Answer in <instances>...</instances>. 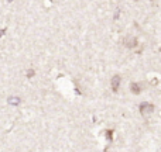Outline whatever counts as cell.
Returning a JSON list of instances; mask_svg holds the SVG:
<instances>
[{
	"instance_id": "cell-1",
	"label": "cell",
	"mask_w": 161,
	"mask_h": 152,
	"mask_svg": "<svg viewBox=\"0 0 161 152\" xmlns=\"http://www.w3.org/2000/svg\"><path fill=\"white\" fill-rule=\"evenodd\" d=\"M154 111V106L151 103H142L140 104V113L143 117H148Z\"/></svg>"
},
{
	"instance_id": "cell-2",
	"label": "cell",
	"mask_w": 161,
	"mask_h": 152,
	"mask_svg": "<svg viewBox=\"0 0 161 152\" xmlns=\"http://www.w3.org/2000/svg\"><path fill=\"white\" fill-rule=\"evenodd\" d=\"M120 83H122V76L120 75H114L113 77L110 79V86H112V90L116 93L120 87Z\"/></svg>"
},
{
	"instance_id": "cell-3",
	"label": "cell",
	"mask_w": 161,
	"mask_h": 152,
	"mask_svg": "<svg viewBox=\"0 0 161 152\" xmlns=\"http://www.w3.org/2000/svg\"><path fill=\"white\" fill-rule=\"evenodd\" d=\"M125 45L127 48H134L137 45V38H134V37H126L125 38Z\"/></svg>"
},
{
	"instance_id": "cell-4",
	"label": "cell",
	"mask_w": 161,
	"mask_h": 152,
	"mask_svg": "<svg viewBox=\"0 0 161 152\" xmlns=\"http://www.w3.org/2000/svg\"><path fill=\"white\" fill-rule=\"evenodd\" d=\"M7 103L11 106H19L20 103H21V100H20V97H16V96H11L7 99Z\"/></svg>"
},
{
	"instance_id": "cell-5",
	"label": "cell",
	"mask_w": 161,
	"mask_h": 152,
	"mask_svg": "<svg viewBox=\"0 0 161 152\" xmlns=\"http://www.w3.org/2000/svg\"><path fill=\"white\" fill-rule=\"evenodd\" d=\"M130 90L133 92L134 94H139L140 92H142V87H140V85H137V83H131V85H130Z\"/></svg>"
},
{
	"instance_id": "cell-6",
	"label": "cell",
	"mask_w": 161,
	"mask_h": 152,
	"mask_svg": "<svg viewBox=\"0 0 161 152\" xmlns=\"http://www.w3.org/2000/svg\"><path fill=\"white\" fill-rule=\"evenodd\" d=\"M34 75H36V72H34V71H33V69L27 71V76H28V77H33Z\"/></svg>"
},
{
	"instance_id": "cell-7",
	"label": "cell",
	"mask_w": 161,
	"mask_h": 152,
	"mask_svg": "<svg viewBox=\"0 0 161 152\" xmlns=\"http://www.w3.org/2000/svg\"><path fill=\"white\" fill-rule=\"evenodd\" d=\"M106 135H108L109 141H112V130H108V134H106Z\"/></svg>"
},
{
	"instance_id": "cell-8",
	"label": "cell",
	"mask_w": 161,
	"mask_h": 152,
	"mask_svg": "<svg viewBox=\"0 0 161 152\" xmlns=\"http://www.w3.org/2000/svg\"><path fill=\"white\" fill-rule=\"evenodd\" d=\"M4 33H6V28H3V30H0V37H2Z\"/></svg>"
},
{
	"instance_id": "cell-9",
	"label": "cell",
	"mask_w": 161,
	"mask_h": 152,
	"mask_svg": "<svg viewBox=\"0 0 161 152\" xmlns=\"http://www.w3.org/2000/svg\"><path fill=\"white\" fill-rule=\"evenodd\" d=\"M7 2H8V3H10V2H13V0H7Z\"/></svg>"
}]
</instances>
